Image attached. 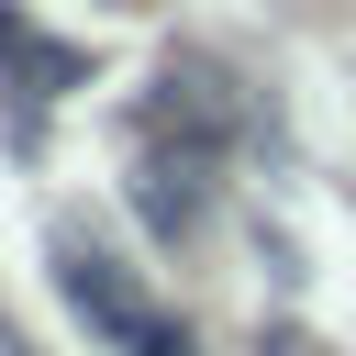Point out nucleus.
Here are the masks:
<instances>
[{"mask_svg": "<svg viewBox=\"0 0 356 356\" xmlns=\"http://www.w3.org/2000/svg\"><path fill=\"white\" fill-rule=\"evenodd\" d=\"M78 78H89V44H67V33H44L22 0H0V100H11V145H22V156L44 145V111H56Z\"/></svg>", "mask_w": 356, "mask_h": 356, "instance_id": "nucleus-2", "label": "nucleus"}, {"mask_svg": "<svg viewBox=\"0 0 356 356\" xmlns=\"http://www.w3.org/2000/svg\"><path fill=\"white\" fill-rule=\"evenodd\" d=\"M122 11H134V0H122Z\"/></svg>", "mask_w": 356, "mask_h": 356, "instance_id": "nucleus-5", "label": "nucleus"}, {"mask_svg": "<svg viewBox=\"0 0 356 356\" xmlns=\"http://www.w3.org/2000/svg\"><path fill=\"white\" fill-rule=\"evenodd\" d=\"M44 256H56V300L78 312V334H89V345H111V356H189V334L156 312V289H145L111 245H89L78 222H56V245H44Z\"/></svg>", "mask_w": 356, "mask_h": 356, "instance_id": "nucleus-1", "label": "nucleus"}, {"mask_svg": "<svg viewBox=\"0 0 356 356\" xmlns=\"http://www.w3.org/2000/svg\"><path fill=\"white\" fill-rule=\"evenodd\" d=\"M211 178H222L211 145L145 134V145H134V211H145V234H156V245H189V234L211 222Z\"/></svg>", "mask_w": 356, "mask_h": 356, "instance_id": "nucleus-4", "label": "nucleus"}, {"mask_svg": "<svg viewBox=\"0 0 356 356\" xmlns=\"http://www.w3.org/2000/svg\"><path fill=\"white\" fill-rule=\"evenodd\" d=\"M145 134L234 156V134H245V100H234V78H222V67L189 44V56H167V67H156V89H145Z\"/></svg>", "mask_w": 356, "mask_h": 356, "instance_id": "nucleus-3", "label": "nucleus"}]
</instances>
